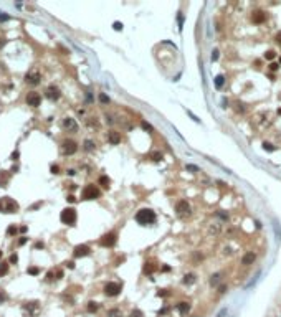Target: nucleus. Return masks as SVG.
Wrapping results in <instances>:
<instances>
[{
  "label": "nucleus",
  "instance_id": "f257e3e1",
  "mask_svg": "<svg viewBox=\"0 0 281 317\" xmlns=\"http://www.w3.org/2000/svg\"><path fill=\"white\" fill-rule=\"evenodd\" d=\"M136 221L140 225H151L155 221V213L149 208H142L136 213Z\"/></svg>",
  "mask_w": 281,
  "mask_h": 317
},
{
  "label": "nucleus",
  "instance_id": "f03ea898",
  "mask_svg": "<svg viewBox=\"0 0 281 317\" xmlns=\"http://www.w3.org/2000/svg\"><path fill=\"white\" fill-rule=\"evenodd\" d=\"M101 192L96 185H86L83 188V193H81V198L83 200H94V198H99Z\"/></svg>",
  "mask_w": 281,
  "mask_h": 317
},
{
  "label": "nucleus",
  "instance_id": "7ed1b4c3",
  "mask_svg": "<svg viewBox=\"0 0 281 317\" xmlns=\"http://www.w3.org/2000/svg\"><path fill=\"white\" fill-rule=\"evenodd\" d=\"M60 218L65 225L73 226V225L76 223V210H74V208H65V210L61 211Z\"/></svg>",
  "mask_w": 281,
  "mask_h": 317
},
{
  "label": "nucleus",
  "instance_id": "20e7f679",
  "mask_svg": "<svg viewBox=\"0 0 281 317\" xmlns=\"http://www.w3.org/2000/svg\"><path fill=\"white\" fill-rule=\"evenodd\" d=\"M61 150L65 155H73L74 152L78 150V144L71 140V139H66V140H63V144H61Z\"/></svg>",
  "mask_w": 281,
  "mask_h": 317
},
{
  "label": "nucleus",
  "instance_id": "39448f33",
  "mask_svg": "<svg viewBox=\"0 0 281 317\" xmlns=\"http://www.w3.org/2000/svg\"><path fill=\"white\" fill-rule=\"evenodd\" d=\"M116 243H118V235H116L114 231L106 233V235L99 239V244L101 246H106V248H111V246H114Z\"/></svg>",
  "mask_w": 281,
  "mask_h": 317
},
{
  "label": "nucleus",
  "instance_id": "423d86ee",
  "mask_svg": "<svg viewBox=\"0 0 281 317\" xmlns=\"http://www.w3.org/2000/svg\"><path fill=\"white\" fill-rule=\"evenodd\" d=\"M121 287H122V286H121L119 283H107L106 286H104V294L109 296V297H114L121 292Z\"/></svg>",
  "mask_w": 281,
  "mask_h": 317
},
{
  "label": "nucleus",
  "instance_id": "0eeeda50",
  "mask_svg": "<svg viewBox=\"0 0 281 317\" xmlns=\"http://www.w3.org/2000/svg\"><path fill=\"white\" fill-rule=\"evenodd\" d=\"M27 104L28 106H32V107H38V106L41 104V96H40V92H28L27 94Z\"/></svg>",
  "mask_w": 281,
  "mask_h": 317
},
{
  "label": "nucleus",
  "instance_id": "6e6552de",
  "mask_svg": "<svg viewBox=\"0 0 281 317\" xmlns=\"http://www.w3.org/2000/svg\"><path fill=\"white\" fill-rule=\"evenodd\" d=\"M175 211L180 215V217H188L190 215V206L185 200H180V202H177L175 203Z\"/></svg>",
  "mask_w": 281,
  "mask_h": 317
},
{
  "label": "nucleus",
  "instance_id": "1a4fd4ad",
  "mask_svg": "<svg viewBox=\"0 0 281 317\" xmlns=\"http://www.w3.org/2000/svg\"><path fill=\"white\" fill-rule=\"evenodd\" d=\"M89 253H91V250H89L88 244H78V246H74V250H73V256L83 258V256H88Z\"/></svg>",
  "mask_w": 281,
  "mask_h": 317
},
{
  "label": "nucleus",
  "instance_id": "9d476101",
  "mask_svg": "<svg viewBox=\"0 0 281 317\" xmlns=\"http://www.w3.org/2000/svg\"><path fill=\"white\" fill-rule=\"evenodd\" d=\"M45 96H47L48 99H51V101H58L60 96H61V92L56 86H48L47 89H45Z\"/></svg>",
  "mask_w": 281,
  "mask_h": 317
},
{
  "label": "nucleus",
  "instance_id": "9b49d317",
  "mask_svg": "<svg viewBox=\"0 0 281 317\" xmlns=\"http://www.w3.org/2000/svg\"><path fill=\"white\" fill-rule=\"evenodd\" d=\"M25 81H27L28 84H33V86H36L38 83L41 81V76H40V73L38 71H30L25 76Z\"/></svg>",
  "mask_w": 281,
  "mask_h": 317
},
{
  "label": "nucleus",
  "instance_id": "f8f14e48",
  "mask_svg": "<svg viewBox=\"0 0 281 317\" xmlns=\"http://www.w3.org/2000/svg\"><path fill=\"white\" fill-rule=\"evenodd\" d=\"M18 210V205L15 202L14 198L10 197H5V206H3V211H8V213H15Z\"/></svg>",
  "mask_w": 281,
  "mask_h": 317
},
{
  "label": "nucleus",
  "instance_id": "ddd939ff",
  "mask_svg": "<svg viewBox=\"0 0 281 317\" xmlns=\"http://www.w3.org/2000/svg\"><path fill=\"white\" fill-rule=\"evenodd\" d=\"M63 127L68 129V131H71V132L78 131V124H76V121H74L73 117H65L63 119Z\"/></svg>",
  "mask_w": 281,
  "mask_h": 317
},
{
  "label": "nucleus",
  "instance_id": "4468645a",
  "mask_svg": "<svg viewBox=\"0 0 281 317\" xmlns=\"http://www.w3.org/2000/svg\"><path fill=\"white\" fill-rule=\"evenodd\" d=\"M251 20H253V23L260 25V23H263V22L266 20V13L261 12V10H256V12H253V15H251Z\"/></svg>",
  "mask_w": 281,
  "mask_h": 317
},
{
  "label": "nucleus",
  "instance_id": "2eb2a0df",
  "mask_svg": "<svg viewBox=\"0 0 281 317\" xmlns=\"http://www.w3.org/2000/svg\"><path fill=\"white\" fill-rule=\"evenodd\" d=\"M255 259H256V254H255L253 251H248L247 254L241 258V264L243 266H250V264L255 263Z\"/></svg>",
  "mask_w": 281,
  "mask_h": 317
},
{
  "label": "nucleus",
  "instance_id": "dca6fc26",
  "mask_svg": "<svg viewBox=\"0 0 281 317\" xmlns=\"http://www.w3.org/2000/svg\"><path fill=\"white\" fill-rule=\"evenodd\" d=\"M107 140H109L113 145L119 144V142H121V134L118 131H111L109 134H107Z\"/></svg>",
  "mask_w": 281,
  "mask_h": 317
},
{
  "label": "nucleus",
  "instance_id": "f3484780",
  "mask_svg": "<svg viewBox=\"0 0 281 317\" xmlns=\"http://www.w3.org/2000/svg\"><path fill=\"white\" fill-rule=\"evenodd\" d=\"M177 310H179L180 314H187L188 310H190V304L188 302H179L177 304Z\"/></svg>",
  "mask_w": 281,
  "mask_h": 317
},
{
  "label": "nucleus",
  "instance_id": "a211bd4d",
  "mask_svg": "<svg viewBox=\"0 0 281 317\" xmlns=\"http://www.w3.org/2000/svg\"><path fill=\"white\" fill-rule=\"evenodd\" d=\"M109 183H111V180H109L106 175H101L99 177V185H103L104 188H109Z\"/></svg>",
  "mask_w": 281,
  "mask_h": 317
},
{
  "label": "nucleus",
  "instance_id": "6ab92c4d",
  "mask_svg": "<svg viewBox=\"0 0 281 317\" xmlns=\"http://www.w3.org/2000/svg\"><path fill=\"white\" fill-rule=\"evenodd\" d=\"M195 283V274H185L184 276V284H194Z\"/></svg>",
  "mask_w": 281,
  "mask_h": 317
},
{
  "label": "nucleus",
  "instance_id": "aec40b11",
  "mask_svg": "<svg viewBox=\"0 0 281 317\" xmlns=\"http://www.w3.org/2000/svg\"><path fill=\"white\" fill-rule=\"evenodd\" d=\"M223 83H225V78H223V74H218L217 78H215V86L220 89L222 86H223Z\"/></svg>",
  "mask_w": 281,
  "mask_h": 317
},
{
  "label": "nucleus",
  "instance_id": "412c9836",
  "mask_svg": "<svg viewBox=\"0 0 281 317\" xmlns=\"http://www.w3.org/2000/svg\"><path fill=\"white\" fill-rule=\"evenodd\" d=\"M84 150L86 152H91V150H94V142L93 140H84Z\"/></svg>",
  "mask_w": 281,
  "mask_h": 317
},
{
  "label": "nucleus",
  "instance_id": "4be33fe9",
  "mask_svg": "<svg viewBox=\"0 0 281 317\" xmlns=\"http://www.w3.org/2000/svg\"><path fill=\"white\" fill-rule=\"evenodd\" d=\"M7 272H8V263H2L0 264V277L5 276Z\"/></svg>",
  "mask_w": 281,
  "mask_h": 317
},
{
  "label": "nucleus",
  "instance_id": "5701e85b",
  "mask_svg": "<svg viewBox=\"0 0 281 317\" xmlns=\"http://www.w3.org/2000/svg\"><path fill=\"white\" fill-rule=\"evenodd\" d=\"M154 266H152V263H146L144 264V272H146V274H151V272H154Z\"/></svg>",
  "mask_w": 281,
  "mask_h": 317
},
{
  "label": "nucleus",
  "instance_id": "b1692460",
  "mask_svg": "<svg viewBox=\"0 0 281 317\" xmlns=\"http://www.w3.org/2000/svg\"><path fill=\"white\" fill-rule=\"evenodd\" d=\"M98 307H99V306H98V302H94V301L88 302V310H89V312H96Z\"/></svg>",
  "mask_w": 281,
  "mask_h": 317
},
{
  "label": "nucleus",
  "instance_id": "393cba45",
  "mask_svg": "<svg viewBox=\"0 0 281 317\" xmlns=\"http://www.w3.org/2000/svg\"><path fill=\"white\" fill-rule=\"evenodd\" d=\"M107 317H121V310H119V309H111V310H107Z\"/></svg>",
  "mask_w": 281,
  "mask_h": 317
},
{
  "label": "nucleus",
  "instance_id": "a878e982",
  "mask_svg": "<svg viewBox=\"0 0 281 317\" xmlns=\"http://www.w3.org/2000/svg\"><path fill=\"white\" fill-rule=\"evenodd\" d=\"M25 309H28L30 312H33V310L38 309V302L35 301V302H28V306H25Z\"/></svg>",
  "mask_w": 281,
  "mask_h": 317
},
{
  "label": "nucleus",
  "instance_id": "bb28decb",
  "mask_svg": "<svg viewBox=\"0 0 281 317\" xmlns=\"http://www.w3.org/2000/svg\"><path fill=\"white\" fill-rule=\"evenodd\" d=\"M140 125H142V129H144V131L154 132V127H152V125L149 124V122H146V121H142V122H140Z\"/></svg>",
  "mask_w": 281,
  "mask_h": 317
},
{
  "label": "nucleus",
  "instance_id": "cd10ccee",
  "mask_svg": "<svg viewBox=\"0 0 281 317\" xmlns=\"http://www.w3.org/2000/svg\"><path fill=\"white\" fill-rule=\"evenodd\" d=\"M27 272H28V274H32V276H36V274L40 272V269H38L36 266H30V268L27 269Z\"/></svg>",
  "mask_w": 281,
  "mask_h": 317
},
{
  "label": "nucleus",
  "instance_id": "c85d7f7f",
  "mask_svg": "<svg viewBox=\"0 0 281 317\" xmlns=\"http://www.w3.org/2000/svg\"><path fill=\"white\" fill-rule=\"evenodd\" d=\"M151 158H152L154 162H159V160H162V154L161 152H152V154H151Z\"/></svg>",
  "mask_w": 281,
  "mask_h": 317
},
{
  "label": "nucleus",
  "instance_id": "c756f323",
  "mask_svg": "<svg viewBox=\"0 0 281 317\" xmlns=\"http://www.w3.org/2000/svg\"><path fill=\"white\" fill-rule=\"evenodd\" d=\"M218 281H220V274H213V276H212V279H210V284H212V286H217V284H218Z\"/></svg>",
  "mask_w": 281,
  "mask_h": 317
},
{
  "label": "nucleus",
  "instance_id": "7c9ffc66",
  "mask_svg": "<svg viewBox=\"0 0 281 317\" xmlns=\"http://www.w3.org/2000/svg\"><path fill=\"white\" fill-rule=\"evenodd\" d=\"M274 56H276V53H274L273 50H268V51L265 53V58L266 59H274Z\"/></svg>",
  "mask_w": 281,
  "mask_h": 317
},
{
  "label": "nucleus",
  "instance_id": "2f4dec72",
  "mask_svg": "<svg viewBox=\"0 0 281 317\" xmlns=\"http://www.w3.org/2000/svg\"><path fill=\"white\" fill-rule=\"evenodd\" d=\"M99 101L103 103V104H107V103H109V98H107L106 94H103V92H101V94H99Z\"/></svg>",
  "mask_w": 281,
  "mask_h": 317
},
{
  "label": "nucleus",
  "instance_id": "473e14b6",
  "mask_svg": "<svg viewBox=\"0 0 281 317\" xmlns=\"http://www.w3.org/2000/svg\"><path fill=\"white\" fill-rule=\"evenodd\" d=\"M263 149H265V150H268V152H273V150H274V147L270 144V142H265V144H263Z\"/></svg>",
  "mask_w": 281,
  "mask_h": 317
},
{
  "label": "nucleus",
  "instance_id": "72a5a7b5",
  "mask_svg": "<svg viewBox=\"0 0 281 317\" xmlns=\"http://www.w3.org/2000/svg\"><path fill=\"white\" fill-rule=\"evenodd\" d=\"M5 301H7V294L3 291H0V304H3Z\"/></svg>",
  "mask_w": 281,
  "mask_h": 317
},
{
  "label": "nucleus",
  "instance_id": "f704fd0d",
  "mask_svg": "<svg viewBox=\"0 0 281 317\" xmlns=\"http://www.w3.org/2000/svg\"><path fill=\"white\" fill-rule=\"evenodd\" d=\"M17 228H15V226H8V230H7V233L8 235H17Z\"/></svg>",
  "mask_w": 281,
  "mask_h": 317
},
{
  "label": "nucleus",
  "instance_id": "c9c22d12",
  "mask_svg": "<svg viewBox=\"0 0 281 317\" xmlns=\"http://www.w3.org/2000/svg\"><path fill=\"white\" fill-rule=\"evenodd\" d=\"M131 317H142V312H140V310H132V312H131Z\"/></svg>",
  "mask_w": 281,
  "mask_h": 317
},
{
  "label": "nucleus",
  "instance_id": "e433bc0d",
  "mask_svg": "<svg viewBox=\"0 0 281 317\" xmlns=\"http://www.w3.org/2000/svg\"><path fill=\"white\" fill-rule=\"evenodd\" d=\"M114 30H118V32H119V30H122V23H119V22H114Z\"/></svg>",
  "mask_w": 281,
  "mask_h": 317
},
{
  "label": "nucleus",
  "instance_id": "4c0bfd02",
  "mask_svg": "<svg viewBox=\"0 0 281 317\" xmlns=\"http://www.w3.org/2000/svg\"><path fill=\"white\" fill-rule=\"evenodd\" d=\"M218 59V50H213V53H212V61H217Z\"/></svg>",
  "mask_w": 281,
  "mask_h": 317
},
{
  "label": "nucleus",
  "instance_id": "58836bf2",
  "mask_svg": "<svg viewBox=\"0 0 281 317\" xmlns=\"http://www.w3.org/2000/svg\"><path fill=\"white\" fill-rule=\"evenodd\" d=\"M51 173H60V167L58 165H51Z\"/></svg>",
  "mask_w": 281,
  "mask_h": 317
},
{
  "label": "nucleus",
  "instance_id": "ea45409f",
  "mask_svg": "<svg viewBox=\"0 0 281 317\" xmlns=\"http://www.w3.org/2000/svg\"><path fill=\"white\" fill-rule=\"evenodd\" d=\"M7 20H10V17H8V15H3V13L0 12V22H7Z\"/></svg>",
  "mask_w": 281,
  "mask_h": 317
},
{
  "label": "nucleus",
  "instance_id": "a19ab883",
  "mask_svg": "<svg viewBox=\"0 0 281 317\" xmlns=\"http://www.w3.org/2000/svg\"><path fill=\"white\" fill-rule=\"evenodd\" d=\"M278 68H280V65H276V63H271V65H270V69H271V71H276Z\"/></svg>",
  "mask_w": 281,
  "mask_h": 317
},
{
  "label": "nucleus",
  "instance_id": "79ce46f5",
  "mask_svg": "<svg viewBox=\"0 0 281 317\" xmlns=\"http://www.w3.org/2000/svg\"><path fill=\"white\" fill-rule=\"evenodd\" d=\"M66 200L70 202V203H74V202H76V197H74V195H68Z\"/></svg>",
  "mask_w": 281,
  "mask_h": 317
},
{
  "label": "nucleus",
  "instance_id": "37998d69",
  "mask_svg": "<svg viewBox=\"0 0 281 317\" xmlns=\"http://www.w3.org/2000/svg\"><path fill=\"white\" fill-rule=\"evenodd\" d=\"M225 291H227V286H225V284H222L220 287H218V292H220V294H223Z\"/></svg>",
  "mask_w": 281,
  "mask_h": 317
},
{
  "label": "nucleus",
  "instance_id": "c03bdc74",
  "mask_svg": "<svg viewBox=\"0 0 281 317\" xmlns=\"http://www.w3.org/2000/svg\"><path fill=\"white\" fill-rule=\"evenodd\" d=\"M187 170H192V172H199V169L195 165H187Z\"/></svg>",
  "mask_w": 281,
  "mask_h": 317
},
{
  "label": "nucleus",
  "instance_id": "a18cd8bd",
  "mask_svg": "<svg viewBox=\"0 0 281 317\" xmlns=\"http://www.w3.org/2000/svg\"><path fill=\"white\" fill-rule=\"evenodd\" d=\"M17 261H18V258H17V254H14V256H10V263H12V264H15Z\"/></svg>",
  "mask_w": 281,
  "mask_h": 317
},
{
  "label": "nucleus",
  "instance_id": "49530a36",
  "mask_svg": "<svg viewBox=\"0 0 281 317\" xmlns=\"http://www.w3.org/2000/svg\"><path fill=\"white\" fill-rule=\"evenodd\" d=\"M53 279H55V274H53V272H48V274H47V281H53Z\"/></svg>",
  "mask_w": 281,
  "mask_h": 317
},
{
  "label": "nucleus",
  "instance_id": "de8ad7c7",
  "mask_svg": "<svg viewBox=\"0 0 281 317\" xmlns=\"http://www.w3.org/2000/svg\"><path fill=\"white\" fill-rule=\"evenodd\" d=\"M25 243H27V238H20V239H18V244H20V246H23Z\"/></svg>",
  "mask_w": 281,
  "mask_h": 317
},
{
  "label": "nucleus",
  "instance_id": "09e8293b",
  "mask_svg": "<svg viewBox=\"0 0 281 317\" xmlns=\"http://www.w3.org/2000/svg\"><path fill=\"white\" fill-rule=\"evenodd\" d=\"M18 155H20V154H18V150H15L14 154H12V158H14V160H17V158H18Z\"/></svg>",
  "mask_w": 281,
  "mask_h": 317
},
{
  "label": "nucleus",
  "instance_id": "8fccbe9b",
  "mask_svg": "<svg viewBox=\"0 0 281 317\" xmlns=\"http://www.w3.org/2000/svg\"><path fill=\"white\" fill-rule=\"evenodd\" d=\"M276 43H278V45H281V32L276 35Z\"/></svg>",
  "mask_w": 281,
  "mask_h": 317
},
{
  "label": "nucleus",
  "instance_id": "3c124183",
  "mask_svg": "<svg viewBox=\"0 0 281 317\" xmlns=\"http://www.w3.org/2000/svg\"><path fill=\"white\" fill-rule=\"evenodd\" d=\"M63 277V271H56V279H61Z\"/></svg>",
  "mask_w": 281,
  "mask_h": 317
},
{
  "label": "nucleus",
  "instance_id": "603ef678",
  "mask_svg": "<svg viewBox=\"0 0 281 317\" xmlns=\"http://www.w3.org/2000/svg\"><path fill=\"white\" fill-rule=\"evenodd\" d=\"M66 264H68V268H70V269H73V268H74V263H73V261H70V263H66Z\"/></svg>",
  "mask_w": 281,
  "mask_h": 317
},
{
  "label": "nucleus",
  "instance_id": "864d4df0",
  "mask_svg": "<svg viewBox=\"0 0 281 317\" xmlns=\"http://www.w3.org/2000/svg\"><path fill=\"white\" fill-rule=\"evenodd\" d=\"M18 231H20V233H27V226H22Z\"/></svg>",
  "mask_w": 281,
  "mask_h": 317
},
{
  "label": "nucleus",
  "instance_id": "5fc2aeb1",
  "mask_svg": "<svg viewBox=\"0 0 281 317\" xmlns=\"http://www.w3.org/2000/svg\"><path fill=\"white\" fill-rule=\"evenodd\" d=\"M225 312H227V310L223 309V310H222V312H220V314H218V316H217V317H223V316H225Z\"/></svg>",
  "mask_w": 281,
  "mask_h": 317
},
{
  "label": "nucleus",
  "instance_id": "6e6d98bb",
  "mask_svg": "<svg viewBox=\"0 0 281 317\" xmlns=\"http://www.w3.org/2000/svg\"><path fill=\"white\" fill-rule=\"evenodd\" d=\"M0 258H2V251H0Z\"/></svg>",
  "mask_w": 281,
  "mask_h": 317
},
{
  "label": "nucleus",
  "instance_id": "4d7b16f0",
  "mask_svg": "<svg viewBox=\"0 0 281 317\" xmlns=\"http://www.w3.org/2000/svg\"><path fill=\"white\" fill-rule=\"evenodd\" d=\"M280 63H281V58H280Z\"/></svg>",
  "mask_w": 281,
  "mask_h": 317
}]
</instances>
